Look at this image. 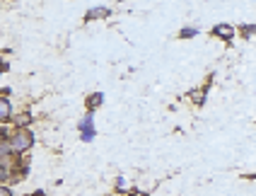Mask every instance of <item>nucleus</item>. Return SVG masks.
<instances>
[{
  "label": "nucleus",
  "instance_id": "6",
  "mask_svg": "<svg viewBox=\"0 0 256 196\" xmlns=\"http://www.w3.org/2000/svg\"><path fill=\"white\" fill-rule=\"evenodd\" d=\"M116 192H126V194L131 192V184H128L126 177H118V179H116Z\"/></svg>",
  "mask_w": 256,
  "mask_h": 196
},
{
  "label": "nucleus",
  "instance_id": "7",
  "mask_svg": "<svg viewBox=\"0 0 256 196\" xmlns=\"http://www.w3.org/2000/svg\"><path fill=\"white\" fill-rule=\"evenodd\" d=\"M215 34H218V36H232V29L228 27V25H218V27H215Z\"/></svg>",
  "mask_w": 256,
  "mask_h": 196
},
{
  "label": "nucleus",
  "instance_id": "12",
  "mask_svg": "<svg viewBox=\"0 0 256 196\" xmlns=\"http://www.w3.org/2000/svg\"><path fill=\"white\" fill-rule=\"evenodd\" d=\"M2 179H5V169L0 167V182H2Z\"/></svg>",
  "mask_w": 256,
  "mask_h": 196
},
{
  "label": "nucleus",
  "instance_id": "11",
  "mask_svg": "<svg viewBox=\"0 0 256 196\" xmlns=\"http://www.w3.org/2000/svg\"><path fill=\"white\" fill-rule=\"evenodd\" d=\"M0 196H12V189H7V187H0Z\"/></svg>",
  "mask_w": 256,
  "mask_h": 196
},
{
  "label": "nucleus",
  "instance_id": "8",
  "mask_svg": "<svg viewBox=\"0 0 256 196\" xmlns=\"http://www.w3.org/2000/svg\"><path fill=\"white\" fill-rule=\"evenodd\" d=\"M29 121H31L29 114H20V116H15V124H17L20 129H25V124H29Z\"/></svg>",
  "mask_w": 256,
  "mask_h": 196
},
{
  "label": "nucleus",
  "instance_id": "10",
  "mask_svg": "<svg viewBox=\"0 0 256 196\" xmlns=\"http://www.w3.org/2000/svg\"><path fill=\"white\" fill-rule=\"evenodd\" d=\"M7 153H12L10 143H0V155H7Z\"/></svg>",
  "mask_w": 256,
  "mask_h": 196
},
{
  "label": "nucleus",
  "instance_id": "13",
  "mask_svg": "<svg viewBox=\"0 0 256 196\" xmlns=\"http://www.w3.org/2000/svg\"><path fill=\"white\" fill-rule=\"evenodd\" d=\"M242 34H252V29H242Z\"/></svg>",
  "mask_w": 256,
  "mask_h": 196
},
{
  "label": "nucleus",
  "instance_id": "5",
  "mask_svg": "<svg viewBox=\"0 0 256 196\" xmlns=\"http://www.w3.org/2000/svg\"><path fill=\"white\" fill-rule=\"evenodd\" d=\"M109 12H112L109 7H104V5H99V7H94V10H89V12H87V15H85V20H87V22H89V20H97V17H107Z\"/></svg>",
  "mask_w": 256,
  "mask_h": 196
},
{
  "label": "nucleus",
  "instance_id": "4",
  "mask_svg": "<svg viewBox=\"0 0 256 196\" xmlns=\"http://www.w3.org/2000/svg\"><path fill=\"white\" fill-rule=\"evenodd\" d=\"M10 114H12V104H10V99H7V97H0V121H7Z\"/></svg>",
  "mask_w": 256,
  "mask_h": 196
},
{
  "label": "nucleus",
  "instance_id": "1",
  "mask_svg": "<svg viewBox=\"0 0 256 196\" xmlns=\"http://www.w3.org/2000/svg\"><path fill=\"white\" fill-rule=\"evenodd\" d=\"M31 145H34V133L27 131V129H17L15 136L10 138V148H12V153H17V155L27 153Z\"/></svg>",
  "mask_w": 256,
  "mask_h": 196
},
{
  "label": "nucleus",
  "instance_id": "9",
  "mask_svg": "<svg viewBox=\"0 0 256 196\" xmlns=\"http://www.w3.org/2000/svg\"><path fill=\"white\" fill-rule=\"evenodd\" d=\"M196 34H199L196 29H181V34H179V36H181V39H186V36H196Z\"/></svg>",
  "mask_w": 256,
  "mask_h": 196
},
{
  "label": "nucleus",
  "instance_id": "14",
  "mask_svg": "<svg viewBox=\"0 0 256 196\" xmlns=\"http://www.w3.org/2000/svg\"><path fill=\"white\" fill-rule=\"evenodd\" d=\"M2 70H5V63H2V61H0V73H2Z\"/></svg>",
  "mask_w": 256,
  "mask_h": 196
},
{
  "label": "nucleus",
  "instance_id": "3",
  "mask_svg": "<svg viewBox=\"0 0 256 196\" xmlns=\"http://www.w3.org/2000/svg\"><path fill=\"white\" fill-rule=\"evenodd\" d=\"M102 102H104V95H102V92H94V95H89V97H87V109H89V114L94 112L97 107H102Z\"/></svg>",
  "mask_w": 256,
  "mask_h": 196
},
{
  "label": "nucleus",
  "instance_id": "15",
  "mask_svg": "<svg viewBox=\"0 0 256 196\" xmlns=\"http://www.w3.org/2000/svg\"><path fill=\"white\" fill-rule=\"evenodd\" d=\"M131 196H145V194H138V192H131Z\"/></svg>",
  "mask_w": 256,
  "mask_h": 196
},
{
  "label": "nucleus",
  "instance_id": "2",
  "mask_svg": "<svg viewBox=\"0 0 256 196\" xmlns=\"http://www.w3.org/2000/svg\"><path fill=\"white\" fill-rule=\"evenodd\" d=\"M80 131H83V140H92L94 138V126H92V114H87L80 124Z\"/></svg>",
  "mask_w": 256,
  "mask_h": 196
},
{
  "label": "nucleus",
  "instance_id": "16",
  "mask_svg": "<svg viewBox=\"0 0 256 196\" xmlns=\"http://www.w3.org/2000/svg\"><path fill=\"white\" fill-rule=\"evenodd\" d=\"M0 143H5V140H2V131H0Z\"/></svg>",
  "mask_w": 256,
  "mask_h": 196
}]
</instances>
